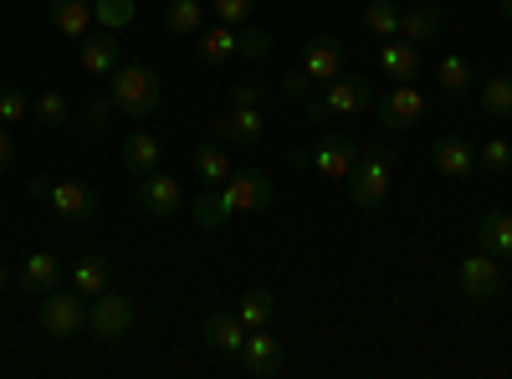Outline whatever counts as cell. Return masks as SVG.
<instances>
[{"label":"cell","mask_w":512,"mask_h":379,"mask_svg":"<svg viewBox=\"0 0 512 379\" xmlns=\"http://www.w3.org/2000/svg\"><path fill=\"white\" fill-rule=\"evenodd\" d=\"M26 113H31V98L16 88V82H0V123L11 129V123H21Z\"/></svg>","instance_id":"35"},{"label":"cell","mask_w":512,"mask_h":379,"mask_svg":"<svg viewBox=\"0 0 512 379\" xmlns=\"http://www.w3.org/2000/svg\"><path fill=\"white\" fill-rule=\"evenodd\" d=\"M441 26H446V21H441V11H436V6H405V11H400V36H405V41H415V47L436 41V36H441Z\"/></svg>","instance_id":"24"},{"label":"cell","mask_w":512,"mask_h":379,"mask_svg":"<svg viewBox=\"0 0 512 379\" xmlns=\"http://www.w3.org/2000/svg\"><path fill=\"white\" fill-rule=\"evenodd\" d=\"M477 241L497 262H512V210H487L482 226H477Z\"/></svg>","instance_id":"23"},{"label":"cell","mask_w":512,"mask_h":379,"mask_svg":"<svg viewBox=\"0 0 512 379\" xmlns=\"http://www.w3.org/2000/svg\"><path fill=\"white\" fill-rule=\"evenodd\" d=\"M436 82H441L446 98H466V93H472V82H477V72H472V62H466V57H441Z\"/></svg>","instance_id":"26"},{"label":"cell","mask_w":512,"mask_h":379,"mask_svg":"<svg viewBox=\"0 0 512 379\" xmlns=\"http://www.w3.org/2000/svg\"><path fill=\"white\" fill-rule=\"evenodd\" d=\"M456 282H461V292H466L472 303H492L497 292H502V267H497L492 251H472V257H461Z\"/></svg>","instance_id":"11"},{"label":"cell","mask_w":512,"mask_h":379,"mask_svg":"<svg viewBox=\"0 0 512 379\" xmlns=\"http://www.w3.org/2000/svg\"><path fill=\"white\" fill-rule=\"evenodd\" d=\"M205 26V6L200 0H169V11H164V31L169 36H195Z\"/></svg>","instance_id":"28"},{"label":"cell","mask_w":512,"mask_h":379,"mask_svg":"<svg viewBox=\"0 0 512 379\" xmlns=\"http://www.w3.org/2000/svg\"><path fill=\"white\" fill-rule=\"evenodd\" d=\"M246 323L236 318V313H210L205 323H200V339L216 349V354H241V344H246Z\"/></svg>","instance_id":"20"},{"label":"cell","mask_w":512,"mask_h":379,"mask_svg":"<svg viewBox=\"0 0 512 379\" xmlns=\"http://www.w3.org/2000/svg\"><path fill=\"white\" fill-rule=\"evenodd\" d=\"M195 175L216 190V185H226L231 180V159H226V149L221 144H200L195 149Z\"/></svg>","instance_id":"29"},{"label":"cell","mask_w":512,"mask_h":379,"mask_svg":"<svg viewBox=\"0 0 512 379\" xmlns=\"http://www.w3.org/2000/svg\"><path fill=\"white\" fill-rule=\"evenodd\" d=\"M262 134H267V118H262V108H256V103H246V108H226V113L216 118V139L256 144Z\"/></svg>","instance_id":"17"},{"label":"cell","mask_w":512,"mask_h":379,"mask_svg":"<svg viewBox=\"0 0 512 379\" xmlns=\"http://www.w3.org/2000/svg\"><path fill=\"white\" fill-rule=\"evenodd\" d=\"M123 164H128V170H134V180H144L149 170H159V159H164V144L149 134V129H134V134H128L123 139Z\"/></svg>","instance_id":"22"},{"label":"cell","mask_w":512,"mask_h":379,"mask_svg":"<svg viewBox=\"0 0 512 379\" xmlns=\"http://www.w3.org/2000/svg\"><path fill=\"white\" fill-rule=\"evenodd\" d=\"M236 318L246 323V328H267L272 318H277V298L267 287H251V292H241V303H236Z\"/></svg>","instance_id":"25"},{"label":"cell","mask_w":512,"mask_h":379,"mask_svg":"<svg viewBox=\"0 0 512 379\" xmlns=\"http://www.w3.org/2000/svg\"><path fill=\"white\" fill-rule=\"evenodd\" d=\"M344 62H349V47H344V41H338L333 31H318L308 47H303V67H297V72H308L318 88H328V82L344 72Z\"/></svg>","instance_id":"13"},{"label":"cell","mask_w":512,"mask_h":379,"mask_svg":"<svg viewBox=\"0 0 512 379\" xmlns=\"http://www.w3.org/2000/svg\"><path fill=\"white\" fill-rule=\"evenodd\" d=\"M123 62V31H108V26H93L82 36V52H77V67L88 77H113Z\"/></svg>","instance_id":"10"},{"label":"cell","mask_w":512,"mask_h":379,"mask_svg":"<svg viewBox=\"0 0 512 379\" xmlns=\"http://www.w3.org/2000/svg\"><path fill=\"white\" fill-rule=\"evenodd\" d=\"M359 149H364L359 134H328L313 149H292V164H297V170H318L323 180H349L354 164L364 159Z\"/></svg>","instance_id":"3"},{"label":"cell","mask_w":512,"mask_h":379,"mask_svg":"<svg viewBox=\"0 0 512 379\" xmlns=\"http://www.w3.org/2000/svg\"><path fill=\"white\" fill-rule=\"evenodd\" d=\"M31 195H47V205H52V216H57V221H88L93 210H98V190H93L88 180H57L52 190L36 180Z\"/></svg>","instance_id":"8"},{"label":"cell","mask_w":512,"mask_h":379,"mask_svg":"<svg viewBox=\"0 0 512 379\" xmlns=\"http://www.w3.org/2000/svg\"><path fill=\"white\" fill-rule=\"evenodd\" d=\"M139 205L149 210L154 221H175V210L185 205V190H180V180H175V175L149 170V175L139 180Z\"/></svg>","instance_id":"14"},{"label":"cell","mask_w":512,"mask_h":379,"mask_svg":"<svg viewBox=\"0 0 512 379\" xmlns=\"http://www.w3.org/2000/svg\"><path fill=\"white\" fill-rule=\"evenodd\" d=\"M88 303L93 298H82L77 287H52L47 298H41V308H36V323L52 333V339H77V333H88Z\"/></svg>","instance_id":"4"},{"label":"cell","mask_w":512,"mask_h":379,"mask_svg":"<svg viewBox=\"0 0 512 379\" xmlns=\"http://www.w3.org/2000/svg\"><path fill=\"white\" fill-rule=\"evenodd\" d=\"M507 170H512V144H507V139H487V144L477 149V175L502 180Z\"/></svg>","instance_id":"34"},{"label":"cell","mask_w":512,"mask_h":379,"mask_svg":"<svg viewBox=\"0 0 512 379\" xmlns=\"http://www.w3.org/2000/svg\"><path fill=\"white\" fill-rule=\"evenodd\" d=\"M231 216H226V210H221V200H216V190H210L205 185V195L195 200V226H205V231H221Z\"/></svg>","instance_id":"37"},{"label":"cell","mask_w":512,"mask_h":379,"mask_svg":"<svg viewBox=\"0 0 512 379\" xmlns=\"http://www.w3.org/2000/svg\"><path fill=\"white\" fill-rule=\"evenodd\" d=\"M113 113H118V108H113V98H108V88H103V93L88 98V108H82V123H88V129H103Z\"/></svg>","instance_id":"39"},{"label":"cell","mask_w":512,"mask_h":379,"mask_svg":"<svg viewBox=\"0 0 512 379\" xmlns=\"http://www.w3.org/2000/svg\"><path fill=\"white\" fill-rule=\"evenodd\" d=\"M420 118H425V98H420L415 82H395V88L379 98V123L390 134H410Z\"/></svg>","instance_id":"12"},{"label":"cell","mask_w":512,"mask_h":379,"mask_svg":"<svg viewBox=\"0 0 512 379\" xmlns=\"http://www.w3.org/2000/svg\"><path fill=\"white\" fill-rule=\"evenodd\" d=\"M210 11H216V21L221 26H251L256 21V0H216V6H210Z\"/></svg>","instance_id":"36"},{"label":"cell","mask_w":512,"mask_h":379,"mask_svg":"<svg viewBox=\"0 0 512 379\" xmlns=\"http://www.w3.org/2000/svg\"><path fill=\"white\" fill-rule=\"evenodd\" d=\"M47 21H52V31L82 41L93 31V0H47Z\"/></svg>","instance_id":"21"},{"label":"cell","mask_w":512,"mask_h":379,"mask_svg":"<svg viewBox=\"0 0 512 379\" xmlns=\"http://www.w3.org/2000/svg\"><path fill=\"white\" fill-rule=\"evenodd\" d=\"M431 164L446 180H472L477 175V149H472V139H461V134H441L431 144Z\"/></svg>","instance_id":"15"},{"label":"cell","mask_w":512,"mask_h":379,"mask_svg":"<svg viewBox=\"0 0 512 379\" xmlns=\"http://www.w3.org/2000/svg\"><path fill=\"white\" fill-rule=\"evenodd\" d=\"M359 21H364V31H369V36H379V41L400 36V6H395V0H369Z\"/></svg>","instance_id":"27"},{"label":"cell","mask_w":512,"mask_h":379,"mask_svg":"<svg viewBox=\"0 0 512 379\" xmlns=\"http://www.w3.org/2000/svg\"><path fill=\"white\" fill-rule=\"evenodd\" d=\"M108 98H113V108L128 113V118H149V113L164 103V82H159V72L144 67V62H118V72L108 77Z\"/></svg>","instance_id":"1"},{"label":"cell","mask_w":512,"mask_h":379,"mask_svg":"<svg viewBox=\"0 0 512 379\" xmlns=\"http://www.w3.org/2000/svg\"><path fill=\"white\" fill-rule=\"evenodd\" d=\"M282 93H287V98H303V103H308V98H318L323 88H318V82H313L308 72H287V77H282Z\"/></svg>","instance_id":"40"},{"label":"cell","mask_w":512,"mask_h":379,"mask_svg":"<svg viewBox=\"0 0 512 379\" xmlns=\"http://www.w3.org/2000/svg\"><path fill=\"white\" fill-rule=\"evenodd\" d=\"M11 164H16V139H11L6 123H0V175H11Z\"/></svg>","instance_id":"42"},{"label":"cell","mask_w":512,"mask_h":379,"mask_svg":"<svg viewBox=\"0 0 512 379\" xmlns=\"http://www.w3.org/2000/svg\"><path fill=\"white\" fill-rule=\"evenodd\" d=\"M344 185H349V200H354L359 210H379L384 200H390V149L359 159L354 175H349Z\"/></svg>","instance_id":"6"},{"label":"cell","mask_w":512,"mask_h":379,"mask_svg":"<svg viewBox=\"0 0 512 379\" xmlns=\"http://www.w3.org/2000/svg\"><path fill=\"white\" fill-rule=\"evenodd\" d=\"M88 328L98 333V339L103 344H123L128 339V333H134V298H123V292H98V298H93V308H88Z\"/></svg>","instance_id":"5"},{"label":"cell","mask_w":512,"mask_h":379,"mask_svg":"<svg viewBox=\"0 0 512 379\" xmlns=\"http://www.w3.org/2000/svg\"><path fill=\"white\" fill-rule=\"evenodd\" d=\"M369 108H374V82H369V77H344V72H338L318 98L303 103V113H308L313 123H328V118H359V113H369Z\"/></svg>","instance_id":"2"},{"label":"cell","mask_w":512,"mask_h":379,"mask_svg":"<svg viewBox=\"0 0 512 379\" xmlns=\"http://www.w3.org/2000/svg\"><path fill=\"white\" fill-rule=\"evenodd\" d=\"M502 21H512V0H502Z\"/></svg>","instance_id":"43"},{"label":"cell","mask_w":512,"mask_h":379,"mask_svg":"<svg viewBox=\"0 0 512 379\" xmlns=\"http://www.w3.org/2000/svg\"><path fill=\"white\" fill-rule=\"evenodd\" d=\"M0 292H6V267H0Z\"/></svg>","instance_id":"44"},{"label":"cell","mask_w":512,"mask_h":379,"mask_svg":"<svg viewBox=\"0 0 512 379\" xmlns=\"http://www.w3.org/2000/svg\"><path fill=\"white\" fill-rule=\"evenodd\" d=\"M272 52V31H262V26H241V57H267Z\"/></svg>","instance_id":"38"},{"label":"cell","mask_w":512,"mask_h":379,"mask_svg":"<svg viewBox=\"0 0 512 379\" xmlns=\"http://www.w3.org/2000/svg\"><path fill=\"white\" fill-rule=\"evenodd\" d=\"M216 200L226 216H246V210H267L272 205V180L262 170H231L226 185H216Z\"/></svg>","instance_id":"7"},{"label":"cell","mask_w":512,"mask_h":379,"mask_svg":"<svg viewBox=\"0 0 512 379\" xmlns=\"http://www.w3.org/2000/svg\"><path fill=\"white\" fill-rule=\"evenodd\" d=\"M108 282H113V272H108L103 257H82V262L72 267V287L82 292V298H98V292H108Z\"/></svg>","instance_id":"31"},{"label":"cell","mask_w":512,"mask_h":379,"mask_svg":"<svg viewBox=\"0 0 512 379\" xmlns=\"http://www.w3.org/2000/svg\"><path fill=\"white\" fill-rule=\"evenodd\" d=\"M379 72L390 77V82H415L420 72V47L405 36H390V41H379Z\"/></svg>","instance_id":"18"},{"label":"cell","mask_w":512,"mask_h":379,"mask_svg":"<svg viewBox=\"0 0 512 379\" xmlns=\"http://www.w3.org/2000/svg\"><path fill=\"white\" fill-rule=\"evenodd\" d=\"M31 118L41 123V129H62V123L72 118V98L57 93V88H47L41 98H31Z\"/></svg>","instance_id":"30"},{"label":"cell","mask_w":512,"mask_h":379,"mask_svg":"<svg viewBox=\"0 0 512 379\" xmlns=\"http://www.w3.org/2000/svg\"><path fill=\"white\" fill-rule=\"evenodd\" d=\"M226 103H231V108H246V103H256V108H262V82H236Z\"/></svg>","instance_id":"41"},{"label":"cell","mask_w":512,"mask_h":379,"mask_svg":"<svg viewBox=\"0 0 512 379\" xmlns=\"http://www.w3.org/2000/svg\"><path fill=\"white\" fill-rule=\"evenodd\" d=\"M195 57L205 62V67H221V62H236L241 57V31L236 26H210V31H200V41H195Z\"/></svg>","instance_id":"19"},{"label":"cell","mask_w":512,"mask_h":379,"mask_svg":"<svg viewBox=\"0 0 512 379\" xmlns=\"http://www.w3.org/2000/svg\"><path fill=\"white\" fill-rule=\"evenodd\" d=\"M52 287H62V262L52 257V251H31V257L21 262V292L41 303Z\"/></svg>","instance_id":"16"},{"label":"cell","mask_w":512,"mask_h":379,"mask_svg":"<svg viewBox=\"0 0 512 379\" xmlns=\"http://www.w3.org/2000/svg\"><path fill=\"white\" fill-rule=\"evenodd\" d=\"M139 16L134 0H93V26H108V31H128Z\"/></svg>","instance_id":"33"},{"label":"cell","mask_w":512,"mask_h":379,"mask_svg":"<svg viewBox=\"0 0 512 379\" xmlns=\"http://www.w3.org/2000/svg\"><path fill=\"white\" fill-rule=\"evenodd\" d=\"M482 113H487V118H497V123H502V118H512V77H502V72H497V77H487V82H482Z\"/></svg>","instance_id":"32"},{"label":"cell","mask_w":512,"mask_h":379,"mask_svg":"<svg viewBox=\"0 0 512 379\" xmlns=\"http://www.w3.org/2000/svg\"><path fill=\"white\" fill-rule=\"evenodd\" d=\"M282 364H287V344L272 328H251L246 344H241V369L251 379H272V374H282Z\"/></svg>","instance_id":"9"}]
</instances>
